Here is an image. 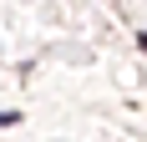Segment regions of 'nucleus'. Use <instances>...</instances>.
Returning a JSON list of instances; mask_svg holds the SVG:
<instances>
[{
	"mask_svg": "<svg viewBox=\"0 0 147 142\" xmlns=\"http://www.w3.org/2000/svg\"><path fill=\"white\" fill-rule=\"evenodd\" d=\"M20 122V112H0V127H15Z\"/></svg>",
	"mask_w": 147,
	"mask_h": 142,
	"instance_id": "nucleus-1",
	"label": "nucleus"
}]
</instances>
